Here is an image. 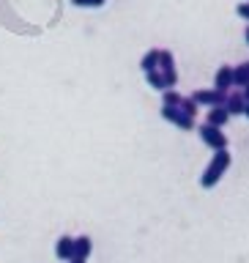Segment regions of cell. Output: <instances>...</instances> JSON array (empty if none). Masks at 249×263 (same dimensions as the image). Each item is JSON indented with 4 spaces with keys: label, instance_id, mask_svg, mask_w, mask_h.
I'll return each instance as SVG.
<instances>
[{
    "label": "cell",
    "instance_id": "cell-3",
    "mask_svg": "<svg viewBox=\"0 0 249 263\" xmlns=\"http://www.w3.org/2000/svg\"><path fill=\"white\" fill-rule=\"evenodd\" d=\"M200 140L211 148V151H225L227 148V135L222 129H217V126H208V123L200 126Z\"/></svg>",
    "mask_w": 249,
    "mask_h": 263
},
{
    "label": "cell",
    "instance_id": "cell-10",
    "mask_svg": "<svg viewBox=\"0 0 249 263\" xmlns=\"http://www.w3.org/2000/svg\"><path fill=\"white\" fill-rule=\"evenodd\" d=\"M90 252H93V241H90V236H77V238H74V258L88 260Z\"/></svg>",
    "mask_w": 249,
    "mask_h": 263
},
{
    "label": "cell",
    "instance_id": "cell-11",
    "mask_svg": "<svg viewBox=\"0 0 249 263\" xmlns=\"http://www.w3.org/2000/svg\"><path fill=\"white\" fill-rule=\"evenodd\" d=\"M140 69H143L145 74L148 71H159V49H148V52L143 55V61H140Z\"/></svg>",
    "mask_w": 249,
    "mask_h": 263
},
{
    "label": "cell",
    "instance_id": "cell-2",
    "mask_svg": "<svg viewBox=\"0 0 249 263\" xmlns=\"http://www.w3.org/2000/svg\"><path fill=\"white\" fill-rule=\"evenodd\" d=\"M159 71L164 82H167V90L178 85V71H176V55L170 49H159Z\"/></svg>",
    "mask_w": 249,
    "mask_h": 263
},
{
    "label": "cell",
    "instance_id": "cell-12",
    "mask_svg": "<svg viewBox=\"0 0 249 263\" xmlns=\"http://www.w3.org/2000/svg\"><path fill=\"white\" fill-rule=\"evenodd\" d=\"M249 85V71H246V66H233V88H246Z\"/></svg>",
    "mask_w": 249,
    "mask_h": 263
},
{
    "label": "cell",
    "instance_id": "cell-19",
    "mask_svg": "<svg viewBox=\"0 0 249 263\" xmlns=\"http://www.w3.org/2000/svg\"><path fill=\"white\" fill-rule=\"evenodd\" d=\"M69 263H85V260H82V258H71Z\"/></svg>",
    "mask_w": 249,
    "mask_h": 263
},
{
    "label": "cell",
    "instance_id": "cell-17",
    "mask_svg": "<svg viewBox=\"0 0 249 263\" xmlns=\"http://www.w3.org/2000/svg\"><path fill=\"white\" fill-rule=\"evenodd\" d=\"M236 14L241 16V20L249 22V3H238V6H236Z\"/></svg>",
    "mask_w": 249,
    "mask_h": 263
},
{
    "label": "cell",
    "instance_id": "cell-9",
    "mask_svg": "<svg viewBox=\"0 0 249 263\" xmlns=\"http://www.w3.org/2000/svg\"><path fill=\"white\" fill-rule=\"evenodd\" d=\"M227 121H230V112L225 110V107H208V115H205V123H208V126L222 129Z\"/></svg>",
    "mask_w": 249,
    "mask_h": 263
},
{
    "label": "cell",
    "instance_id": "cell-22",
    "mask_svg": "<svg viewBox=\"0 0 249 263\" xmlns=\"http://www.w3.org/2000/svg\"><path fill=\"white\" fill-rule=\"evenodd\" d=\"M244 66H246V71H249V61H246V63H244Z\"/></svg>",
    "mask_w": 249,
    "mask_h": 263
},
{
    "label": "cell",
    "instance_id": "cell-7",
    "mask_svg": "<svg viewBox=\"0 0 249 263\" xmlns=\"http://www.w3.org/2000/svg\"><path fill=\"white\" fill-rule=\"evenodd\" d=\"M225 110L230 112V118H233V115H244V110H246V99H244L241 90H236V93H227Z\"/></svg>",
    "mask_w": 249,
    "mask_h": 263
},
{
    "label": "cell",
    "instance_id": "cell-14",
    "mask_svg": "<svg viewBox=\"0 0 249 263\" xmlns=\"http://www.w3.org/2000/svg\"><path fill=\"white\" fill-rule=\"evenodd\" d=\"M145 80H148V85H151L154 90H167V82H164V77H162V71H148L145 74Z\"/></svg>",
    "mask_w": 249,
    "mask_h": 263
},
{
    "label": "cell",
    "instance_id": "cell-16",
    "mask_svg": "<svg viewBox=\"0 0 249 263\" xmlns=\"http://www.w3.org/2000/svg\"><path fill=\"white\" fill-rule=\"evenodd\" d=\"M71 3L77 8H102L107 0H71Z\"/></svg>",
    "mask_w": 249,
    "mask_h": 263
},
{
    "label": "cell",
    "instance_id": "cell-20",
    "mask_svg": "<svg viewBox=\"0 0 249 263\" xmlns=\"http://www.w3.org/2000/svg\"><path fill=\"white\" fill-rule=\"evenodd\" d=\"M244 36H246V44H249V25H246V30H244Z\"/></svg>",
    "mask_w": 249,
    "mask_h": 263
},
{
    "label": "cell",
    "instance_id": "cell-4",
    "mask_svg": "<svg viewBox=\"0 0 249 263\" xmlns=\"http://www.w3.org/2000/svg\"><path fill=\"white\" fill-rule=\"evenodd\" d=\"M192 99L197 102V107H225L227 93H222L217 88H200L192 93Z\"/></svg>",
    "mask_w": 249,
    "mask_h": 263
},
{
    "label": "cell",
    "instance_id": "cell-18",
    "mask_svg": "<svg viewBox=\"0 0 249 263\" xmlns=\"http://www.w3.org/2000/svg\"><path fill=\"white\" fill-rule=\"evenodd\" d=\"M241 93H244V99H246V104H249V85H246V88L241 90Z\"/></svg>",
    "mask_w": 249,
    "mask_h": 263
},
{
    "label": "cell",
    "instance_id": "cell-15",
    "mask_svg": "<svg viewBox=\"0 0 249 263\" xmlns=\"http://www.w3.org/2000/svg\"><path fill=\"white\" fill-rule=\"evenodd\" d=\"M181 99H184V96H181L178 90L170 88V90H164V96H162V107H178Z\"/></svg>",
    "mask_w": 249,
    "mask_h": 263
},
{
    "label": "cell",
    "instance_id": "cell-1",
    "mask_svg": "<svg viewBox=\"0 0 249 263\" xmlns=\"http://www.w3.org/2000/svg\"><path fill=\"white\" fill-rule=\"evenodd\" d=\"M230 167V154H227V148L225 151H214V159L208 162V167L203 170V176H200V186L203 189H211V186H217L222 176L227 173Z\"/></svg>",
    "mask_w": 249,
    "mask_h": 263
},
{
    "label": "cell",
    "instance_id": "cell-5",
    "mask_svg": "<svg viewBox=\"0 0 249 263\" xmlns=\"http://www.w3.org/2000/svg\"><path fill=\"white\" fill-rule=\"evenodd\" d=\"M162 118L170 121L173 126L184 129V132H192L195 129V118H189V115H184L178 110V107H162Z\"/></svg>",
    "mask_w": 249,
    "mask_h": 263
},
{
    "label": "cell",
    "instance_id": "cell-23",
    "mask_svg": "<svg viewBox=\"0 0 249 263\" xmlns=\"http://www.w3.org/2000/svg\"><path fill=\"white\" fill-rule=\"evenodd\" d=\"M246 3H249V0H246Z\"/></svg>",
    "mask_w": 249,
    "mask_h": 263
},
{
    "label": "cell",
    "instance_id": "cell-21",
    "mask_svg": "<svg viewBox=\"0 0 249 263\" xmlns=\"http://www.w3.org/2000/svg\"><path fill=\"white\" fill-rule=\"evenodd\" d=\"M244 115H246V118H249V104H246V110H244Z\"/></svg>",
    "mask_w": 249,
    "mask_h": 263
},
{
    "label": "cell",
    "instance_id": "cell-8",
    "mask_svg": "<svg viewBox=\"0 0 249 263\" xmlns=\"http://www.w3.org/2000/svg\"><path fill=\"white\" fill-rule=\"evenodd\" d=\"M55 255L61 260H71L74 258V236H61L55 241Z\"/></svg>",
    "mask_w": 249,
    "mask_h": 263
},
{
    "label": "cell",
    "instance_id": "cell-13",
    "mask_svg": "<svg viewBox=\"0 0 249 263\" xmlns=\"http://www.w3.org/2000/svg\"><path fill=\"white\" fill-rule=\"evenodd\" d=\"M178 110L184 115H189V118H195V115L200 112V107H197V102L192 96H184V99H181V104H178Z\"/></svg>",
    "mask_w": 249,
    "mask_h": 263
},
{
    "label": "cell",
    "instance_id": "cell-6",
    "mask_svg": "<svg viewBox=\"0 0 249 263\" xmlns=\"http://www.w3.org/2000/svg\"><path fill=\"white\" fill-rule=\"evenodd\" d=\"M214 88L222 90V93H230V88H233V66H219L217 69V77H214Z\"/></svg>",
    "mask_w": 249,
    "mask_h": 263
}]
</instances>
